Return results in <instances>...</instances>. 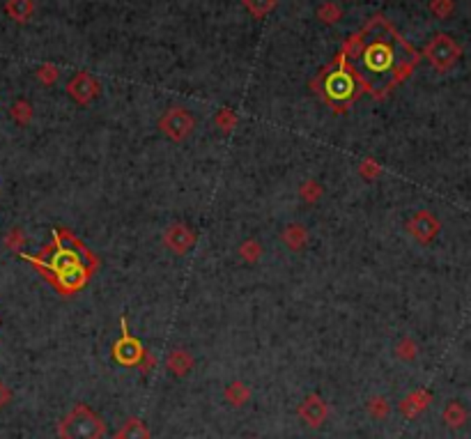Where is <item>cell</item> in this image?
Here are the masks:
<instances>
[{
	"label": "cell",
	"mask_w": 471,
	"mask_h": 439,
	"mask_svg": "<svg viewBox=\"0 0 471 439\" xmlns=\"http://www.w3.org/2000/svg\"><path fill=\"white\" fill-rule=\"evenodd\" d=\"M281 240L290 251H302L306 244H308V230H306L302 223H290V226L283 230Z\"/></svg>",
	"instance_id": "obj_14"
},
{
	"label": "cell",
	"mask_w": 471,
	"mask_h": 439,
	"mask_svg": "<svg viewBox=\"0 0 471 439\" xmlns=\"http://www.w3.org/2000/svg\"><path fill=\"white\" fill-rule=\"evenodd\" d=\"M297 414L308 428H320L329 419V405H326V400H322V395L311 393L308 398H304V402L299 405Z\"/></svg>",
	"instance_id": "obj_10"
},
{
	"label": "cell",
	"mask_w": 471,
	"mask_h": 439,
	"mask_svg": "<svg viewBox=\"0 0 471 439\" xmlns=\"http://www.w3.org/2000/svg\"><path fill=\"white\" fill-rule=\"evenodd\" d=\"M239 256L244 258L246 262H258L260 258H262V247H260V242L246 240V242L239 247Z\"/></svg>",
	"instance_id": "obj_26"
},
{
	"label": "cell",
	"mask_w": 471,
	"mask_h": 439,
	"mask_svg": "<svg viewBox=\"0 0 471 439\" xmlns=\"http://www.w3.org/2000/svg\"><path fill=\"white\" fill-rule=\"evenodd\" d=\"M120 329H122V336H120V341L113 343V348H111L113 359H116L120 366H138L147 350L142 348V343L138 338L131 336L129 322H127L124 315L120 318Z\"/></svg>",
	"instance_id": "obj_6"
},
{
	"label": "cell",
	"mask_w": 471,
	"mask_h": 439,
	"mask_svg": "<svg viewBox=\"0 0 471 439\" xmlns=\"http://www.w3.org/2000/svg\"><path fill=\"white\" fill-rule=\"evenodd\" d=\"M166 368L173 373L175 377H187L189 373L194 370V357H191L184 348H175L168 352Z\"/></svg>",
	"instance_id": "obj_13"
},
{
	"label": "cell",
	"mask_w": 471,
	"mask_h": 439,
	"mask_svg": "<svg viewBox=\"0 0 471 439\" xmlns=\"http://www.w3.org/2000/svg\"><path fill=\"white\" fill-rule=\"evenodd\" d=\"M317 19L322 21V24H326V26H333V24H338V21L342 19V10L336 3H324V5H320Z\"/></svg>",
	"instance_id": "obj_23"
},
{
	"label": "cell",
	"mask_w": 471,
	"mask_h": 439,
	"mask_svg": "<svg viewBox=\"0 0 471 439\" xmlns=\"http://www.w3.org/2000/svg\"><path fill=\"white\" fill-rule=\"evenodd\" d=\"M430 12H432L437 19L451 17V12H453V0H432V3H430Z\"/></svg>",
	"instance_id": "obj_30"
},
{
	"label": "cell",
	"mask_w": 471,
	"mask_h": 439,
	"mask_svg": "<svg viewBox=\"0 0 471 439\" xmlns=\"http://www.w3.org/2000/svg\"><path fill=\"white\" fill-rule=\"evenodd\" d=\"M10 400H12V391L7 388V384L3 382V379H0V409H3Z\"/></svg>",
	"instance_id": "obj_32"
},
{
	"label": "cell",
	"mask_w": 471,
	"mask_h": 439,
	"mask_svg": "<svg viewBox=\"0 0 471 439\" xmlns=\"http://www.w3.org/2000/svg\"><path fill=\"white\" fill-rule=\"evenodd\" d=\"M35 76H37V81L41 85H53L60 78V69L55 67V64L46 62V64H41V67L37 69V74H35Z\"/></svg>",
	"instance_id": "obj_27"
},
{
	"label": "cell",
	"mask_w": 471,
	"mask_h": 439,
	"mask_svg": "<svg viewBox=\"0 0 471 439\" xmlns=\"http://www.w3.org/2000/svg\"><path fill=\"white\" fill-rule=\"evenodd\" d=\"M237 122H239V118L232 109H221L216 113V118H214V125H216L223 134H230L232 129L237 127Z\"/></svg>",
	"instance_id": "obj_21"
},
{
	"label": "cell",
	"mask_w": 471,
	"mask_h": 439,
	"mask_svg": "<svg viewBox=\"0 0 471 439\" xmlns=\"http://www.w3.org/2000/svg\"><path fill=\"white\" fill-rule=\"evenodd\" d=\"M10 115H12V120L17 122V125H28V122L33 120V106L26 102V99H19L17 104L12 106L10 109Z\"/></svg>",
	"instance_id": "obj_22"
},
{
	"label": "cell",
	"mask_w": 471,
	"mask_h": 439,
	"mask_svg": "<svg viewBox=\"0 0 471 439\" xmlns=\"http://www.w3.org/2000/svg\"><path fill=\"white\" fill-rule=\"evenodd\" d=\"M19 256L39 269L46 283H51L62 297L81 292L99 269L97 253H92L69 228H55L51 242L39 253L30 256L21 251Z\"/></svg>",
	"instance_id": "obj_2"
},
{
	"label": "cell",
	"mask_w": 471,
	"mask_h": 439,
	"mask_svg": "<svg viewBox=\"0 0 471 439\" xmlns=\"http://www.w3.org/2000/svg\"><path fill=\"white\" fill-rule=\"evenodd\" d=\"M159 129L170 141L182 143L187 141L196 129V120L187 109H168L159 118Z\"/></svg>",
	"instance_id": "obj_7"
},
{
	"label": "cell",
	"mask_w": 471,
	"mask_h": 439,
	"mask_svg": "<svg viewBox=\"0 0 471 439\" xmlns=\"http://www.w3.org/2000/svg\"><path fill=\"white\" fill-rule=\"evenodd\" d=\"M118 437L120 439H152V433H149V428L145 426V421L138 419V416H129L122 428L118 430Z\"/></svg>",
	"instance_id": "obj_16"
},
{
	"label": "cell",
	"mask_w": 471,
	"mask_h": 439,
	"mask_svg": "<svg viewBox=\"0 0 471 439\" xmlns=\"http://www.w3.org/2000/svg\"><path fill=\"white\" fill-rule=\"evenodd\" d=\"M299 196H302L304 203L315 205L317 200L322 198V186H320L315 179H308V182L302 184V189H299Z\"/></svg>",
	"instance_id": "obj_25"
},
{
	"label": "cell",
	"mask_w": 471,
	"mask_h": 439,
	"mask_svg": "<svg viewBox=\"0 0 471 439\" xmlns=\"http://www.w3.org/2000/svg\"><path fill=\"white\" fill-rule=\"evenodd\" d=\"M439 228H441L439 219L434 217L432 212H427V210L416 212L409 221H407V233H409L414 240L421 242V244L432 242L434 237H437Z\"/></svg>",
	"instance_id": "obj_9"
},
{
	"label": "cell",
	"mask_w": 471,
	"mask_h": 439,
	"mask_svg": "<svg viewBox=\"0 0 471 439\" xmlns=\"http://www.w3.org/2000/svg\"><path fill=\"white\" fill-rule=\"evenodd\" d=\"M432 402V393L427 388H416L412 391L407 398L400 400V412L407 416V419H416L418 414H423Z\"/></svg>",
	"instance_id": "obj_12"
},
{
	"label": "cell",
	"mask_w": 471,
	"mask_h": 439,
	"mask_svg": "<svg viewBox=\"0 0 471 439\" xmlns=\"http://www.w3.org/2000/svg\"><path fill=\"white\" fill-rule=\"evenodd\" d=\"M60 439H104L106 423L95 409L78 402L58 423Z\"/></svg>",
	"instance_id": "obj_4"
},
{
	"label": "cell",
	"mask_w": 471,
	"mask_h": 439,
	"mask_svg": "<svg viewBox=\"0 0 471 439\" xmlns=\"http://www.w3.org/2000/svg\"><path fill=\"white\" fill-rule=\"evenodd\" d=\"M359 175L363 179H375L382 175V165L377 163L375 159H363L361 165H359Z\"/></svg>",
	"instance_id": "obj_29"
},
{
	"label": "cell",
	"mask_w": 471,
	"mask_h": 439,
	"mask_svg": "<svg viewBox=\"0 0 471 439\" xmlns=\"http://www.w3.org/2000/svg\"><path fill=\"white\" fill-rule=\"evenodd\" d=\"M113 439H120V437H118V435H116V437H113Z\"/></svg>",
	"instance_id": "obj_33"
},
{
	"label": "cell",
	"mask_w": 471,
	"mask_h": 439,
	"mask_svg": "<svg viewBox=\"0 0 471 439\" xmlns=\"http://www.w3.org/2000/svg\"><path fill=\"white\" fill-rule=\"evenodd\" d=\"M154 366H156V359H154V355H149V352H145V357L140 359V364L136 366V368H138L142 375H149V373L154 370Z\"/></svg>",
	"instance_id": "obj_31"
},
{
	"label": "cell",
	"mask_w": 471,
	"mask_h": 439,
	"mask_svg": "<svg viewBox=\"0 0 471 439\" xmlns=\"http://www.w3.org/2000/svg\"><path fill=\"white\" fill-rule=\"evenodd\" d=\"M311 88L336 115L347 113L363 95V88L340 55H336V60L326 64L324 69H320V74L311 81Z\"/></svg>",
	"instance_id": "obj_3"
},
{
	"label": "cell",
	"mask_w": 471,
	"mask_h": 439,
	"mask_svg": "<svg viewBox=\"0 0 471 439\" xmlns=\"http://www.w3.org/2000/svg\"><path fill=\"white\" fill-rule=\"evenodd\" d=\"M253 19H265L267 14L276 7V0H241Z\"/></svg>",
	"instance_id": "obj_20"
},
{
	"label": "cell",
	"mask_w": 471,
	"mask_h": 439,
	"mask_svg": "<svg viewBox=\"0 0 471 439\" xmlns=\"http://www.w3.org/2000/svg\"><path fill=\"white\" fill-rule=\"evenodd\" d=\"M416 355H418V345L414 338H403V341L396 345V357L400 359V361H414Z\"/></svg>",
	"instance_id": "obj_24"
},
{
	"label": "cell",
	"mask_w": 471,
	"mask_h": 439,
	"mask_svg": "<svg viewBox=\"0 0 471 439\" xmlns=\"http://www.w3.org/2000/svg\"><path fill=\"white\" fill-rule=\"evenodd\" d=\"M366 412L373 416L375 421H384L391 414V405L384 395H373V398L366 402Z\"/></svg>",
	"instance_id": "obj_19"
},
{
	"label": "cell",
	"mask_w": 471,
	"mask_h": 439,
	"mask_svg": "<svg viewBox=\"0 0 471 439\" xmlns=\"http://www.w3.org/2000/svg\"><path fill=\"white\" fill-rule=\"evenodd\" d=\"M67 92L76 104L88 106L90 102H95V99L99 97L102 85H99L97 78L92 74H88V71H78L76 76H71L67 81Z\"/></svg>",
	"instance_id": "obj_8"
},
{
	"label": "cell",
	"mask_w": 471,
	"mask_h": 439,
	"mask_svg": "<svg viewBox=\"0 0 471 439\" xmlns=\"http://www.w3.org/2000/svg\"><path fill=\"white\" fill-rule=\"evenodd\" d=\"M5 247L14 251V253H21V249H24V244H26V235H24V230L21 228H12L10 233L5 235Z\"/></svg>",
	"instance_id": "obj_28"
},
{
	"label": "cell",
	"mask_w": 471,
	"mask_h": 439,
	"mask_svg": "<svg viewBox=\"0 0 471 439\" xmlns=\"http://www.w3.org/2000/svg\"><path fill=\"white\" fill-rule=\"evenodd\" d=\"M423 55L427 57V62H430L437 71H448L455 62H458L460 46L455 44L453 37L439 33L427 42V46L423 48Z\"/></svg>",
	"instance_id": "obj_5"
},
{
	"label": "cell",
	"mask_w": 471,
	"mask_h": 439,
	"mask_svg": "<svg viewBox=\"0 0 471 439\" xmlns=\"http://www.w3.org/2000/svg\"><path fill=\"white\" fill-rule=\"evenodd\" d=\"M5 12L17 24H28L35 14V0H7Z\"/></svg>",
	"instance_id": "obj_15"
},
{
	"label": "cell",
	"mask_w": 471,
	"mask_h": 439,
	"mask_svg": "<svg viewBox=\"0 0 471 439\" xmlns=\"http://www.w3.org/2000/svg\"><path fill=\"white\" fill-rule=\"evenodd\" d=\"M359 33L361 51L352 62H347V67L363 92H368L375 102H384L412 76L421 55L384 17H373Z\"/></svg>",
	"instance_id": "obj_1"
},
{
	"label": "cell",
	"mask_w": 471,
	"mask_h": 439,
	"mask_svg": "<svg viewBox=\"0 0 471 439\" xmlns=\"http://www.w3.org/2000/svg\"><path fill=\"white\" fill-rule=\"evenodd\" d=\"M223 398L228 405H232V407H244L248 400H251V388H248L244 382H232V384H228L225 386V391H223Z\"/></svg>",
	"instance_id": "obj_17"
},
{
	"label": "cell",
	"mask_w": 471,
	"mask_h": 439,
	"mask_svg": "<svg viewBox=\"0 0 471 439\" xmlns=\"http://www.w3.org/2000/svg\"><path fill=\"white\" fill-rule=\"evenodd\" d=\"M163 244H166L173 253L184 256L189 249H194L196 233L187 226V223H173V226L166 230V235H163Z\"/></svg>",
	"instance_id": "obj_11"
},
{
	"label": "cell",
	"mask_w": 471,
	"mask_h": 439,
	"mask_svg": "<svg viewBox=\"0 0 471 439\" xmlns=\"http://www.w3.org/2000/svg\"><path fill=\"white\" fill-rule=\"evenodd\" d=\"M467 409L460 405V402H448V405L444 407V414H441V419H444V423L448 428H462L467 423Z\"/></svg>",
	"instance_id": "obj_18"
}]
</instances>
